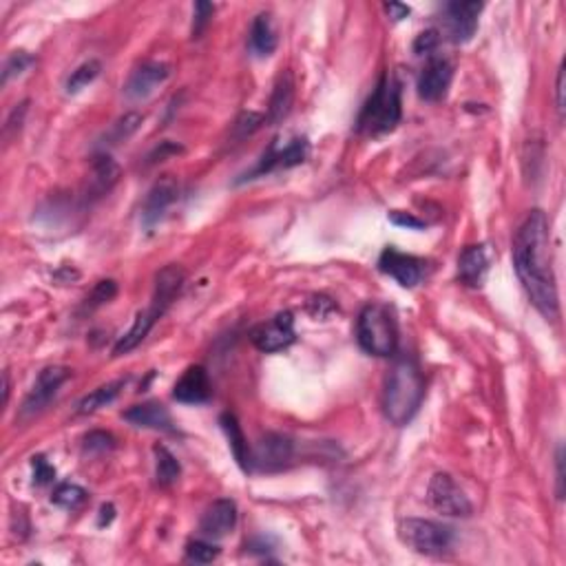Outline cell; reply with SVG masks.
Here are the masks:
<instances>
[{
  "label": "cell",
  "mask_w": 566,
  "mask_h": 566,
  "mask_svg": "<svg viewBox=\"0 0 566 566\" xmlns=\"http://www.w3.org/2000/svg\"><path fill=\"white\" fill-rule=\"evenodd\" d=\"M142 122H144V115L135 113V111L122 115V118L111 127L109 135H106V138H109V144H120V142H124V139H129L135 130L142 127Z\"/></svg>",
  "instance_id": "cell-28"
},
{
  "label": "cell",
  "mask_w": 566,
  "mask_h": 566,
  "mask_svg": "<svg viewBox=\"0 0 566 566\" xmlns=\"http://www.w3.org/2000/svg\"><path fill=\"white\" fill-rule=\"evenodd\" d=\"M100 69H103V67H100L98 60H89L85 62V65L77 67L74 74L69 76V80H67V94H77V91H82L85 86H89L91 82L100 76Z\"/></svg>",
  "instance_id": "cell-29"
},
{
  "label": "cell",
  "mask_w": 566,
  "mask_h": 566,
  "mask_svg": "<svg viewBox=\"0 0 566 566\" xmlns=\"http://www.w3.org/2000/svg\"><path fill=\"white\" fill-rule=\"evenodd\" d=\"M425 261L414 257V255H405L396 248H385L379 257V270L387 277L396 279L403 288H414L423 282L425 277Z\"/></svg>",
  "instance_id": "cell-10"
},
{
  "label": "cell",
  "mask_w": 566,
  "mask_h": 566,
  "mask_svg": "<svg viewBox=\"0 0 566 566\" xmlns=\"http://www.w3.org/2000/svg\"><path fill=\"white\" fill-rule=\"evenodd\" d=\"M264 122H265L264 115L253 113V111H250V113H244L239 120H237L235 130H237V135H239V138H246V135L255 133V130H257Z\"/></svg>",
  "instance_id": "cell-39"
},
{
  "label": "cell",
  "mask_w": 566,
  "mask_h": 566,
  "mask_svg": "<svg viewBox=\"0 0 566 566\" xmlns=\"http://www.w3.org/2000/svg\"><path fill=\"white\" fill-rule=\"evenodd\" d=\"M115 517V507L113 505H103L100 507V517H98V525L100 526H109Z\"/></svg>",
  "instance_id": "cell-45"
},
{
  "label": "cell",
  "mask_w": 566,
  "mask_h": 566,
  "mask_svg": "<svg viewBox=\"0 0 566 566\" xmlns=\"http://www.w3.org/2000/svg\"><path fill=\"white\" fill-rule=\"evenodd\" d=\"M124 418L130 425H135V427L155 429V432H173L171 414H168V409L162 403H155V400L133 405V408L124 412Z\"/></svg>",
  "instance_id": "cell-20"
},
{
  "label": "cell",
  "mask_w": 566,
  "mask_h": 566,
  "mask_svg": "<svg viewBox=\"0 0 566 566\" xmlns=\"http://www.w3.org/2000/svg\"><path fill=\"white\" fill-rule=\"evenodd\" d=\"M184 282H186V273H184L182 265L171 264L166 265V268L159 270L157 279H155L153 303H157V306L166 312L168 306H171V303L175 301L177 294H180Z\"/></svg>",
  "instance_id": "cell-22"
},
{
  "label": "cell",
  "mask_w": 566,
  "mask_h": 566,
  "mask_svg": "<svg viewBox=\"0 0 566 566\" xmlns=\"http://www.w3.org/2000/svg\"><path fill=\"white\" fill-rule=\"evenodd\" d=\"M115 294H118V283H115L113 279H104V282H100L94 290H91L85 306L86 310H95V308L104 306V303H109Z\"/></svg>",
  "instance_id": "cell-32"
},
{
  "label": "cell",
  "mask_w": 566,
  "mask_h": 566,
  "mask_svg": "<svg viewBox=\"0 0 566 566\" xmlns=\"http://www.w3.org/2000/svg\"><path fill=\"white\" fill-rule=\"evenodd\" d=\"M555 467H558V498H562L564 496V449L562 447H558Z\"/></svg>",
  "instance_id": "cell-44"
},
{
  "label": "cell",
  "mask_w": 566,
  "mask_h": 566,
  "mask_svg": "<svg viewBox=\"0 0 566 566\" xmlns=\"http://www.w3.org/2000/svg\"><path fill=\"white\" fill-rule=\"evenodd\" d=\"M294 443L283 434H265L264 438L255 445L253 452V469L261 472H277L292 461Z\"/></svg>",
  "instance_id": "cell-13"
},
{
  "label": "cell",
  "mask_w": 566,
  "mask_h": 566,
  "mask_svg": "<svg viewBox=\"0 0 566 566\" xmlns=\"http://www.w3.org/2000/svg\"><path fill=\"white\" fill-rule=\"evenodd\" d=\"M427 500L438 514L452 516V517H467L472 516L473 507L469 502V498L464 496V491L456 485L449 473H434L432 482H429L427 490Z\"/></svg>",
  "instance_id": "cell-6"
},
{
  "label": "cell",
  "mask_w": 566,
  "mask_h": 566,
  "mask_svg": "<svg viewBox=\"0 0 566 566\" xmlns=\"http://www.w3.org/2000/svg\"><path fill=\"white\" fill-rule=\"evenodd\" d=\"M399 538L416 553L443 555L452 551L456 534H454L452 526L443 525V522L408 517L399 525Z\"/></svg>",
  "instance_id": "cell-5"
},
{
  "label": "cell",
  "mask_w": 566,
  "mask_h": 566,
  "mask_svg": "<svg viewBox=\"0 0 566 566\" xmlns=\"http://www.w3.org/2000/svg\"><path fill=\"white\" fill-rule=\"evenodd\" d=\"M184 148L180 147V144H173V142H162L159 144L157 148H155V151L148 155V166H153V164H157V162H162L164 157H166V155H175V153H182Z\"/></svg>",
  "instance_id": "cell-41"
},
{
  "label": "cell",
  "mask_w": 566,
  "mask_h": 566,
  "mask_svg": "<svg viewBox=\"0 0 566 566\" xmlns=\"http://www.w3.org/2000/svg\"><path fill=\"white\" fill-rule=\"evenodd\" d=\"M115 447V438L106 432H91L85 436V449L89 454H104Z\"/></svg>",
  "instance_id": "cell-34"
},
{
  "label": "cell",
  "mask_w": 566,
  "mask_h": 566,
  "mask_svg": "<svg viewBox=\"0 0 566 566\" xmlns=\"http://www.w3.org/2000/svg\"><path fill=\"white\" fill-rule=\"evenodd\" d=\"M308 151H310V147H308V139L306 138H294L292 142L285 144L283 148H279L277 147V139H274V142L270 144L268 151L264 153V157L259 159L257 166H255L250 173H246V175L241 177L239 182L255 180V177L268 175V173L282 171V168L299 166V164L306 162Z\"/></svg>",
  "instance_id": "cell-8"
},
{
  "label": "cell",
  "mask_w": 566,
  "mask_h": 566,
  "mask_svg": "<svg viewBox=\"0 0 566 566\" xmlns=\"http://www.w3.org/2000/svg\"><path fill=\"white\" fill-rule=\"evenodd\" d=\"M212 394L208 372L202 365H191L173 387V399L186 405L206 403Z\"/></svg>",
  "instance_id": "cell-17"
},
{
  "label": "cell",
  "mask_w": 566,
  "mask_h": 566,
  "mask_svg": "<svg viewBox=\"0 0 566 566\" xmlns=\"http://www.w3.org/2000/svg\"><path fill=\"white\" fill-rule=\"evenodd\" d=\"M180 197V186L173 177H162L159 182H155V186L148 191L147 200H144V208H142V224L147 229H153L166 211L177 202Z\"/></svg>",
  "instance_id": "cell-15"
},
{
  "label": "cell",
  "mask_w": 566,
  "mask_h": 566,
  "mask_svg": "<svg viewBox=\"0 0 566 566\" xmlns=\"http://www.w3.org/2000/svg\"><path fill=\"white\" fill-rule=\"evenodd\" d=\"M31 65H33V58L29 56L27 51H16V53H12V58H9V60L4 62L3 85H7V82L12 80V77L25 74V71H27Z\"/></svg>",
  "instance_id": "cell-33"
},
{
  "label": "cell",
  "mask_w": 566,
  "mask_h": 566,
  "mask_svg": "<svg viewBox=\"0 0 566 566\" xmlns=\"http://www.w3.org/2000/svg\"><path fill=\"white\" fill-rule=\"evenodd\" d=\"M250 49L259 58L273 56L277 49V33H274L270 13L255 16L253 25H250Z\"/></svg>",
  "instance_id": "cell-25"
},
{
  "label": "cell",
  "mask_w": 566,
  "mask_h": 566,
  "mask_svg": "<svg viewBox=\"0 0 566 566\" xmlns=\"http://www.w3.org/2000/svg\"><path fill=\"white\" fill-rule=\"evenodd\" d=\"M164 310L157 306V303H151L147 310H142V312H138V317H135L133 326L129 328V332L124 337L118 338V343H115L113 347V356H122V355H129L130 350H135V347L139 346V343L144 341V338L148 337V332L153 330V326L157 323V319L162 317Z\"/></svg>",
  "instance_id": "cell-19"
},
{
  "label": "cell",
  "mask_w": 566,
  "mask_h": 566,
  "mask_svg": "<svg viewBox=\"0 0 566 566\" xmlns=\"http://www.w3.org/2000/svg\"><path fill=\"white\" fill-rule=\"evenodd\" d=\"M403 103H400V82L394 76H381L374 94L363 104L359 118H356V133L365 138H381L391 133L400 122Z\"/></svg>",
  "instance_id": "cell-3"
},
{
  "label": "cell",
  "mask_w": 566,
  "mask_h": 566,
  "mask_svg": "<svg viewBox=\"0 0 566 566\" xmlns=\"http://www.w3.org/2000/svg\"><path fill=\"white\" fill-rule=\"evenodd\" d=\"M31 469H33V482L40 487L49 485V482H53V478H56V469L47 463L45 456H33Z\"/></svg>",
  "instance_id": "cell-36"
},
{
  "label": "cell",
  "mask_w": 566,
  "mask_h": 566,
  "mask_svg": "<svg viewBox=\"0 0 566 566\" xmlns=\"http://www.w3.org/2000/svg\"><path fill=\"white\" fill-rule=\"evenodd\" d=\"M454 77V67L447 58H438L432 56L427 60V65L423 67L418 76V95L425 100V103H438L447 95L449 85H452Z\"/></svg>",
  "instance_id": "cell-11"
},
{
  "label": "cell",
  "mask_w": 566,
  "mask_h": 566,
  "mask_svg": "<svg viewBox=\"0 0 566 566\" xmlns=\"http://www.w3.org/2000/svg\"><path fill=\"white\" fill-rule=\"evenodd\" d=\"M237 525V505L229 498H220L204 511L200 520V531L204 538L220 540L229 535Z\"/></svg>",
  "instance_id": "cell-16"
},
{
  "label": "cell",
  "mask_w": 566,
  "mask_h": 566,
  "mask_svg": "<svg viewBox=\"0 0 566 566\" xmlns=\"http://www.w3.org/2000/svg\"><path fill=\"white\" fill-rule=\"evenodd\" d=\"M485 9V4L476 3H447L445 4V29H447L449 40L456 45H464L473 38L478 29V16Z\"/></svg>",
  "instance_id": "cell-9"
},
{
  "label": "cell",
  "mask_w": 566,
  "mask_h": 566,
  "mask_svg": "<svg viewBox=\"0 0 566 566\" xmlns=\"http://www.w3.org/2000/svg\"><path fill=\"white\" fill-rule=\"evenodd\" d=\"M390 221H391V224L403 226V229H409V230H420V229H425V221H420L418 217L409 215V212L391 211V212H390Z\"/></svg>",
  "instance_id": "cell-40"
},
{
  "label": "cell",
  "mask_w": 566,
  "mask_h": 566,
  "mask_svg": "<svg viewBox=\"0 0 566 566\" xmlns=\"http://www.w3.org/2000/svg\"><path fill=\"white\" fill-rule=\"evenodd\" d=\"M9 399V376L4 374V400Z\"/></svg>",
  "instance_id": "cell-46"
},
{
  "label": "cell",
  "mask_w": 566,
  "mask_h": 566,
  "mask_svg": "<svg viewBox=\"0 0 566 566\" xmlns=\"http://www.w3.org/2000/svg\"><path fill=\"white\" fill-rule=\"evenodd\" d=\"M221 549L208 540H191L186 544V558L195 564H208L220 558Z\"/></svg>",
  "instance_id": "cell-31"
},
{
  "label": "cell",
  "mask_w": 566,
  "mask_h": 566,
  "mask_svg": "<svg viewBox=\"0 0 566 566\" xmlns=\"http://www.w3.org/2000/svg\"><path fill=\"white\" fill-rule=\"evenodd\" d=\"M250 341L257 347L259 352L265 355H273V352L285 350V347L292 346L297 341V332H294V317L292 312H279L274 314L270 321L259 323L257 328H253L250 332Z\"/></svg>",
  "instance_id": "cell-7"
},
{
  "label": "cell",
  "mask_w": 566,
  "mask_h": 566,
  "mask_svg": "<svg viewBox=\"0 0 566 566\" xmlns=\"http://www.w3.org/2000/svg\"><path fill=\"white\" fill-rule=\"evenodd\" d=\"M335 310H337V303L332 301L330 297H326V294H314V297H310V301H308V312L312 314L314 319L330 317Z\"/></svg>",
  "instance_id": "cell-37"
},
{
  "label": "cell",
  "mask_w": 566,
  "mask_h": 566,
  "mask_svg": "<svg viewBox=\"0 0 566 566\" xmlns=\"http://www.w3.org/2000/svg\"><path fill=\"white\" fill-rule=\"evenodd\" d=\"M490 273V255L485 246H467L458 257V279L469 288H481Z\"/></svg>",
  "instance_id": "cell-18"
},
{
  "label": "cell",
  "mask_w": 566,
  "mask_h": 566,
  "mask_svg": "<svg viewBox=\"0 0 566 566\" xmlns=\"http://www.w3.org/2000/svg\"><path fill=\"white\" fill-rule=\"evenodd\" d=\"M383 9L387 12V16H390L394 22L403 21V18H408L409 13H412V9H409L408 4H400V3H385Z\"/></svg>",
  "instance_id": "cell-42"
},
{
  "label": "cell",
  "mask_w": 566,
  "mask_h": 566,
  "mask_svg": "<svg viewBox=\"0 0 566 566\" xmlns=\"http://www.w3.org/2000/svg\"><path fill=\"white\" fill-rule=\"evenodd\" d=\"M555 104H558L560 118H564V65L560 67L558 80H555Z\"/></svg>",
  "instance_id": "cell-43"
},
{
  "label": "cell",
  "mask_w": 566,
  "mask_h": 566,
  "mask_svg": "<svg viewBox=\"0 0 566 566\" xmlns=\"http://www.w3.org/2000/svg\"><path fill=\"white\" fill-rule=\"evenodd\" d=\"M182 476V467L177 458L166 447H155V478L159 487H173Z\"/></svg>",
  "instance_id": "cell-27"
},
{
  "label": "cell",
  "mask_w": 566,
  "mask_h": 566,
  "mask_svg": "<svg viewBox=\"0 0 566 566\" xmlns=\"http://www.w3.org/2000/svg\"><path fill=\"white\" fill-rule=\"evenodd\" d=\"M91 168H94V171H91L89 193L94 197L106 195V193L120 182V175H122L118 162H115L109 153H95Z\"/></svg>",
  "instance_id": "cell-21"
},
{
  "label": "cell",
  "mask_w": 566,
  "mask_h": 566,
  "mask_svg": "<svg viewBox=\"0 0 566 566\" xmlns=\"http://www.w3.org/2000/svg\"><path fill=\"white\" fill-rule=\"evenodd\" d=\"M71 372L67 370V367H45V370L38 374V381L36 385H33V390L29 391V396L25 399V403H22V416H31V414H38L40 409H45L47 405L51 403L53 396L58 394V390H60L62 383L65 381H69Z\"/></svg>",
  "instance_id": "cell-14"
},
{
  "label": "cell",
  "mask_w": 566,
  "mask_h": 566,
  "mask_svg": "<svg viewBox=\"0 0 566 566\" xmlns=\"http://www.w3.org/2000/svg\"><path fill=\"white\" fill-rule=\"evenodd\" d=\"M124 385H127V381H113V383H106L103 387H98V390H94L91 394H86L85 399L77 403V414H82V416L94 414V412H98V409L106 408V405H111L115 399H118Z\"/></svg>",
  "instance_id": "cell-26"
},
{
  "label": "cell",
  "mask_w": 566,
  "mask_h": 566,
  "mask_svg": "<svg viewBox=\"0 0 566 566\" xmlns=\"http://www.w3.org/2000/svg\"><path fill=\"white\" fill-rule=\"evenodd\" d=\"M425 396V381L418 365L409 356H403L391 367L383 390V412L391 425H408L418 412Z\"/></svg>",
  "instance_id": "cell-2"
},
{
  "label": "cell",
  "mask_w": 566,
  "mask_h": 566,
  "mask_svg": "<svg viewBox=\"0 0 566 566\" xmlns=\"http://www.w3.org/2000/svg\"><path fill=\"white\" fill-rule=\"evenodd\" d=\"M356 341L367 355L391 356L399 346V326L390 306L367 303L356 321Z\"/></svg>",
  "instance_id": "cell-4"
},
{
  "label": "cell",
  "mask_w": 566,
  "mask_h": 566,
  "mask_svg": "<svg viewBox=\"0 0 566 566\" xmlns=\"http://www.w3.org/2000/svg\"><path fill=\"white\" fill-rule=\"evenodd\" d=\"M51 502L62 509H77L86 502V491L77 485H60L53 491Z\"/></svg>",
  "instance_id": "cell-30"
},
{
  "label": "cell",
  "mask_w": 566,
  "mask_h": 566,
  "mask_svg": "<svg viewBox=\"0 0 566 566\" xmlns=\"http://www.w3.org/2000/svg\"><path fill=\"white\" fill-rule=\"evenodd\" d=\"M220 425H221V429H224L226 438H229L230 452H232V456H235L237 464H239L244 472H253V452H250L248 440H246L244 432H241L239 420L235 418V414L226 412V414H221Z\"/></svg>",
  "instance_id": "cell-24"
},
{
  "label": "cell",
  "mask_w": 566,
  "mask_h": 566,
  "mask_svg": "<svg viewBox=\"0 0 566 566\" xmlns=\"http://www.w3.org/2000/svg\"><path fill=\"white\" fill-rule=\"evenodd\" d=\"M514 268L526 297L544 319L560 317L558 282L551 255L549 220L542 211H531L514 239Z\"/></svg>",
  "instance_id": "cell-1"
},
{
  "label": "cell",
  "mask_w": 566,
  "mask_h": 566,
  "mask_svg": "<svg viewBox=\"0 0 566 566\" xmlns=\"http://www.w3.org/2000/svg\"><path fill=\"white\" fill-rule=\"evenodd\" d=\"M294 104V80L290 71H285L277 77L274 82L273 95H270V104H268V115H265V122L268 124H277L282 120L288 118L290 109Z\"/></svg>",
  "instance_id": "cell-23"
},
{
  "label": "cell",
  "mask_w": 566,
  "mask_h": 566,
  "mask_svg": "<svg viewBox=\"0 0 566 566\" xmlns=\"http://www.w3.org/2000/svg\"><path fill=\"white\" fill-rule=\"evenodd\" d=\"M212 13H215V4L211 3H197L195 4V21H193V40L202 38V33L206 31L208 22H211Z\"/></svg>",
  "instance_id": "cell-35"
},
{
  "label": "cell",
  "mask_w": 566,
  "mask_h": 566,
  "mask_svg": "<svg viewBox=\"0 0 566 566\" xmlns=\"http://www.w3.org/2000/svg\"><path fill=\"white\" fill-rule=\"evenodd\" d=\"M171 77V67L166 62L159 60H147L138 67L129 77L127 86H124V95L129 100H147L148 95H153L157 91V86H162L164 82Z\"/></svg>",
  "instance_id": "cell-12"
},
{
  "label": "cell",
  "mask_w": 566,
  "mask_h": 566,
  "mask_svg": "<svg viewBox=\"0 0 566 566\" xmlns=\"http://www.w3.org/2000/svg\"><path fill=\"white\" fill-rule=\"evenodd\" d=\"M440 42V33L436 29H425V31L418 33V38L414 40V53L418 56H425V53H432L438 47Z\"/></svg>",
  "instance_id": "cell-38"
}]
</instances>
